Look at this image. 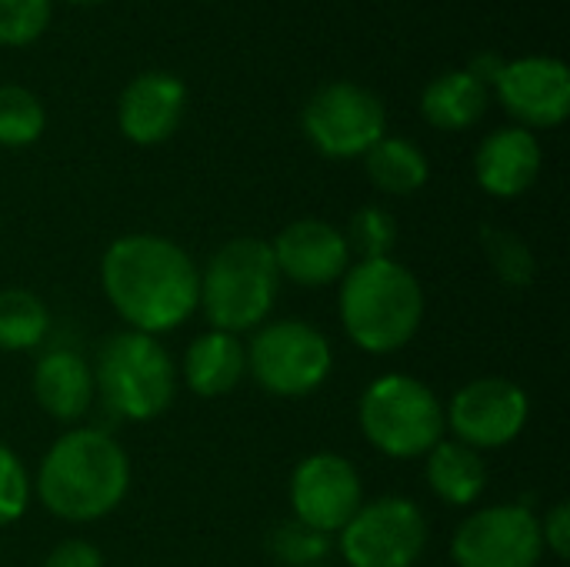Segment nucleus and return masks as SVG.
<instances>
[{
  "instance_id": "13",
  "label": "nucleus",
  "mask_w": 570,
  "mask_h": 567,
  "mask_svg": "<svg viewBox=\"0 0 570 567\" xmlns=\"http://www.w3.org/2000/svg\"><path fill=\"white\" fill-rule=\"evenodd\" d=\"M494 90L508 114L528 127H558L570 114V70L558 57L504 60Z\"/></svg>"
},
{
  "instance_id": "28",
  "label": "nucleus",
  "mask_w": 570,
  "mask_h": 567,
  "mask_svg": "<svg viewBox=\"0 0 570 567\" xmlns=\"http://www.w3.org/2000/svg\"><path fill=\"white\" fill-rule=\"evenodd\" d=\"M27 505H30L27 468L20 465V458L7 444H0V528L20 521Z\"/></svg>"
},
{
  "instance_id": "23",
  "label": "nucleus",
  "mask_w": 570,
  "mask_h": 567,
  "mask_svg": "<svg viewBox=\"0 0 570 567\" xmlns=\"http://www.w3.org/2000/svg\"><path fill=\"white\" fill-rule=\"evenodd\" d=\"M43 104L17 84L0 87V147H27L43 134Z\"/></svg>"
},
{
  "instance_id": "14",
  "label": "nucleus",
  "mask_w": 570,
  "mask_h": 567,
  "mask_svg": "<svg viewBox=\"0 0 570 567\" xmlns=\"http://www.w3.org/2000/svg\"><path fill=\"white\" fill-rule=\"evenodd\" d=\"M281 277L304 287H327L341 281L351 267V247L337 227L317 217H301L287 224L271 244Z\"/></svg>"
},
{
  "instance_id": "29",
  "label": "nucleus",
  "mask_w": 570,
  "mask_h": 567,
  "mask_svg": "<svg viewBox=\"0 0 570 567\" xmlns=\"http://www.w3.org/2000/svg\"><path fill=\"white\" fill-rule=\"evenodd\" d=\"M541 541H544V548L554 551L558 561H568L570 558V508L564 501L554 505L544 515V521H541Z\"/></svg>"
},
{
  "instance_id": "12",
  "label": "nucleus",
  "mask_w": 570,
  "mask_h": 567,
  "mask_svg": "<svg viewBox=\"0 0 570 567\" xmlns=\"http://www.w3.org/2000/svg\"><path fill=\"white\" fill-rule=\"evenodd\" d=\"M361 505H364L361 475L347 458L321 451L294 468L291 508L297 521L324 535H341V528L361 511Z\"/></svg>"
},
{
  "instance_id": "16",
  "label": "nucleus",
  "mask_w": 570,
  "mask_h": 567,
  "mask_svg": "<svg viewBox=\"0 0 570 567\" xmlns=\"http://www.w3.org/2000/svg\"><path fill=\"white\" fill-rule=\"evenodd\" d=\"M541 144L528 127H501L478 147L474 174L491 197H521L541 174Z\"/></svg>"
},
{
  "instance_id": "9",
  "label": "nucleus",
  "mask_w": 570,
  "mask_h": 567,
  "mask_svg": "<svg viewBox=\"0 0 570 567\" xmlns=\"http://www.w3.org/2000/svg\"><path fill=\"white\" fill-rule=\"evenodd\" d=\"M428 548V518L407 498H381L341 528V555L351 567H414Z\"/></svg>"
},
{
  "instance_id": "11",
  "label": "nucleus",
  "mask_w": 570,
  "mask_h": 567,
  "mask_svg": "<svg viewBox=\"0 0 570 567\" xmlns=\"http://www.w3.org/2000/svg\"><path fill=\"white\" fill-rule=\"evenodd\" d=\"M528 414L531 401L521 384L511 378H474L451 398L444 424L458 434L454 441L481 451L511 444L524 431Z\"/></svg>"
},
{
  "instance_id": "20",
  "label": "nucleus",
  "mask_w": 570,
  "mask_h": 567,
  "mask_svg": "<svg viewBox=\"0 0 570 567\" xmlns=\"http://www.w3.org/2000/svg\"><path fill=\"white\" fill-rule=\"evenodd\" d=\"M424 458H428V485L444 505L468 508L484 495L488 465L481 451L461 441H438Z\"/></svg>"
},
{
  "instance_id": "15",
  "label": "nucleus",
  "mask_w": 570,
  "mask_h": 567,
  "mask_svg": "<svg viewBox=\"0 0 570 567\" xmlns=\"http://www.w3.org/2000/svg\"><path fill=\"white\" fill-rule=\"evenodd\" d=\"M187 110V87L164 70H147L134 77L117 100V124L127 140L140 147L164 144Z\"/></svg>"
},
{
  "instance_id": "2",
  "label": "nucleus",
  "mask_w": 570,
  "mask_h": 567,
  "mask_svg": "<svg viewBox=\"0 0 570 567\" xmlns=\"http://www.w3.org/2000/svg\"><path fill=\"white\" fill-rule=\"evenodd\" d=\"M130 488L127 451L97 428H77L53 441L37 471L40 505L63 521L87 525L107 518Z\"/></svg>"
},
{
  "instance_id": "33",
  "label": "nucleus",
  "mask_w": 570,
  "mask_h": 567,
  "mask_svg": "<svg viewBox=\"0 0 570 567\" xmlns=\"http://www.w3.org/2000/svg\"><path fill=\"white\" fill-rule=\"evenodd\" d=\"M314 567H324V565H314Z\"/></svg>"
},
{
  "instance_id": "4",
  "label": "nucleus",
  "mask_w": 570,
  "mask_h": 567,
  "mask_svg": "<svg viewBox=\"0 0 570 567\" xmlns=\"http://www.w3.org/2000/svg\"><path fill=\"white\" fill-rule=\"evenodd\" d=\"M281 271L274 251L261 237L227 241L200 271V311L210 331H257L277 297Z\"/></svg>"
},
{
  "instance_id": "6",
  "label": "nucleus",
  "mask_w": 570,
  "mask_h": 567,
  "mask_svg": "<svg viewBox=\"0 0 570 567\" xmlns=\"http://www.w3.org/2000/svg\"><path fill=\"white\" fill-rule=\"evenodd\" d=\"M357 421L364 438L394 461L424 458L448 431L444 404L411 374H384L367 384L357 404Z\"/></svg>"
},
{
  "instance_id": "7",
  "label": "nucleus",
  "mask_w": 570,
  "mask_h": 567,
  "mask_svg": "<svg viewBox=\"0 0 570 567\" xmlns=\"http://www.w3.org/2000/svg\"><path fill=\"white\" fill-rule=\"evenodd\" d=\"M334 368L331 341L307 321L261 324L247 348L250 378L274 398L314 394Z\"/></svg>"
},
{
  "instance_id": "10",
  "label": "nucleus",
  "mask_w": 570,
  "mask_h": 567,
  "mask_svg": "<svg viewBox=\"0 0 570 567\" xmlns=\"http://www.w3.org/2000/svg\"><path fill=\"white\" fill-rule=\"evenodd\" d=\"M541 555V518L528 505L474 511L451 541V558L458 567H538Z\"/></svg>"
},
{
  "instance_id": "24",
  "label": "nucleus",
  "mask_w": 570,
  "mask_h": 567,
  "mask_svg": "<svg viewBox=\"0 0 570 567\" xmlns=\"http://www.w3.org/2000/svg\"><path fill=\"white\" fill-rule=\"evenodd\" d=\"M481 247L488 254V264L494 267V274L508 284V287H528L534 281V271H538V261L531 254V247L504 231V227H481Z\"/></svg>"
},
{
  "instance_id": "8",
  "label": "nucleus",
  "mask_w": 570,
  "mask_h": 567,
  "mask_svg": "<svg viewBox=\"0 0 570 567\" xmlns=\"http://www.w3.org/2000/svg\"><path fill=\"white\" fill-rule=\"evenodd\" d=\"M301 124L307 140L324 157L351 160V157H364L384 137L387 114L374 90L351 80H337L314 90V97L301 114Z\"/></svg>"
},
{
  "instance_id": "21",
  "label": "nucleus",
  "mask_w": 570,
  "mask_h": 567,
  "mask_svg": "<svg viewBox=\"0 0 570 567\" xmlns=\"http://www.w3.org/2000/svg\"><path fill=\"white\" fill-rule=\"evenodd\" d=\"M367 177L377 190L404 197L414 194L428 184L431 177V164L424 157V150L404 137H381L367 154Z\"/></svg>"
},
{
  "instance_id": "25",
  "label": "nucleus",
  "mask_w": 570,
  "mask_h": 567,
  "mask_svg": "<svg viewBox=\"0 0 570 567\" xmlns=\"http://www.w3.org/2000/svg\"><path fill=\"white\" fill-rule=\"evenodd\" d=\"M267 548H271V555L281 565L314 567L327 561L334 541H331V535H324V531H317V528H311V525H304V521L294 518V521H284V525H277L271 531Z\"/></svg>"
},
{
  "instance_id": "1",
  "label": "nucleus",
  "mask_w": 570,
  "mask_h": 567,
  "mask_svg": "<svg viewBox=\"0 0 570 567\" xmlns=\"http://www.w3.org/2000/svg\"><path fill=\"white\" fill-rule=\"evenodd\" d=\"M110 307L140 334L180 328L200 304V271L190 254L160 234H124L100 261Z\"/></svg>"
},
{
  "instance_id": "26",
  "label": "nucleus",
  "mask_w": 570,
  "mask_h": 567,
  "mask_svg": "<svg viewBox=\"0 0 570 567\" xmlns=\"http://www.w3.org/2000/svg\"><path fill=\"white\" fill-rule=\"evenodd\" d=\"M344 241H347L351 254L354 251L361 254V261H381V257H391V251L397 244V224L384 207L367 204L351 217Z\"/></svg>"
},
{
  "instance_id": "3",
  "label": "nucleus",
  "mask_w": 570,
  "mask_h": 567,
  "mask_svg": "<svg viewBox=\"0 0 570 567\" xmlns=\"http://www.w3.org/2000/svg\"><path fill=\"white\" fill-rule=\"evenodd\" d=\"M341 324L367 354H394L424 321L421 281L394 257L361 261L341 277Z\"/></svg>"
},
{
  "instance_id": "19",
  "label": "nucleus",
  "mask_w": 570,
  "mask_h": 567,
  "mask_svg": "<svg viewBox=\"0 0 570 567\" xmlns=\"http://www.w3.org/2000/svg\"><path fill=\"white\" fill-rule=\"evenodd\" d=\"M491 90L468 70H448L434 77L421 94V114L438 130H468L488 110Z\"/></svg>"
},
{
  "instance_id": "31",
  "label": "nucleus",
  "mask_w": 570,
  "mask_h": 567,
  "mask_svg": "<svg viewBox=\"0 0 570 567\" xmlns=\"http://www.w3.org/2000/svg\"><path fill=\"white\" fill-rule=\"evenodd\" d=\"M501 67H504V60H501V57L481 53V57H474V63L468 67V74H474V77L491 90V87H494V80H498V74H501Z\"/></svg>"
},
{
  "instance_id": "27",
  "label": "nucleus",
  "mask_w": 570,
  "mask_h": 567,
  "mask_svg": "<svg viewBox=\"0 0 570 567\" xmlns=\"http://www.w3.org/2000/svg\"><path fill=\"white\" fill-rule=\"evenodd\" d=\"M50 23V0H0V43L27 47Z\"/></svg>"
},
{
  "instance_id": "5",
  "label": "nucleus",
  "mask_w": 570,
  "mask_h": 567,
  "mask_svg": "<svg viewBox=\"0 0 570 567\" xmlns=\"http://www.w3.org/2000/svg\"><path fill=\"white\" fill-rule=\"evenodd\" d=\"M94 388L110 414L124 421H150L170 408L177 371L154 334L120 331L110 334L97 351Z\"/></svg>"
},
{
  "instance_id": "18",
  "label": "nucleus",
  "mask_w": 570,
  "mask_h": 567,
  "mask_svg": "<svg viewBox=\"0 0 570 567\" xmlns=\"http://www.w3.org/2000/svg\"><path fill=\"white\" fill-rule=\"evenodd\" d=\"M247 374V348L237 334L207 331L190 341L184 354V381L200 398L230 394Z\"/></svg>"
},
{
  "instance_id": "22",
  "label": "nucleus",
  "mask_w": 570,
  "mask_h": 567,
  "mask_svg": "<svg viewBox=\"0 0 570 567\" xmlns=\"http://www.w3.org/2000/svg\"><path fill=\"white\" fill-rule=\"evenodd\" d=\"M50 331L47 304L23 287L0 291V351H30Z\"/></svg>"
},
{
  "instance_id": "17",
  "label": "nucleus",
  "mask_w": 570,
  "mask_h": 567,
  "mask_svg": "<svg viewBox=\"0 0 570 567\" xmlns=\"http://www.w3.org/2000/svg\"><path fill=\"white\" fill-rule=\"evenodd\" d=\"M94 394H97L94 368L77 351L53 348L37 361V368H33V398L50 418H57L63 424L80 421L90 411Z\"/></svg>"
},
{
  "instance_id": "32",
  "label": "nucleus",
  "mask_w": 570,
  "mask_h": 567,
  "mask_svg": "<svg viewBox=\"0 0 570 567\" xmlns=\"http://www.w3.org/2000/svg\"><path fill=\"white\" fill-rule=\"evenodd\" d=\"M70 3H100V0H70Z\"/></svg>"
},
{
  "instance_id": "30",
  "label": "nucleus",
  "mask_w": 570,
  "mask_h": 567,
  "mask_svg": "<svg viewBox=\"0 0 570 567\" xmlns=\"http://www.w3.org/2000/svg\"><path fill=\"white\" fill-rule=\"evenodd\" d=\"M43 567H104V555L90 541H60Z\"/></svg>"
}]
</instances>
